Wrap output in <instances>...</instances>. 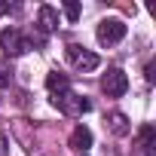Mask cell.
Returning a JSON list of instances; mask_svg holds the SVG:
<instances>
[{
    "label": "cell",
    "instance_id": "6da1fadb",
    "mask_svg": "<svg viewBox=\"0 0 156 156\" xmlns=\"http://www.w3.org/2000/svg\"><path fill=\"white\" fill-rule=\"evenodd\" d=\"M52 104L61 110V113H67V116H83V113H89L92 110V104H89V98H83V95H76V92H58V95H52Z\"/></svg>",
    "mask_w": 156,
    "mask_h": 156
},
{
    "label": "cell",
    "instance_id": "7a4b0ae2",
    "mask_svg": "<svg viewBox=\"0 0 156 156\" xmlns=\"http://www.w3.org/2000/svg\"><path fill=\"white\" fill-rule=\"evenodd\" d=\"M64 55H67L70 67H76V70H83V73H89V70H95V67L101 64V58H98L95 52H89L86 46H76V43H70V46L64 49Z\"/></svg>",
    "mask_w": 156,
    "mask_h": 156
},
{
    "label": "cell",
    "instance_id": "3957f363",
    "mask_svg": "<svg viewBox=\"0 0 156 156\" xmlns=\"http://www.w3.org/2000/svg\"><path fill=\"white\" fill-rule=\"evenodd\" d=\"M0 49H3L6 55H22V52L31 49V40L19 28H6V31H0Z\"/></svg>",
    "mask_w": 156,
    "mask_h": 156
},
{
    "label": "cell",
    "instance_id": "277c9868",
    "mask_svg": "<svg viewBox=\"0 0 156 156\" xmlns=\"http://www.w3.org/2000/svg\"><path fill=\"white\" fill-rule=\"evenodd\" d=\"M101 89L107 92V98H119V95H126V89H129V76H126L119 67H110V70L101 76Z\"/></svg>",
    "mask_w": 156,
    "mask_h": 156
},
{
    "label": "cell",
    "instance_id": "5b68a950",
    "mask_svg": "<svg viewBox=\"0 0 156 156\" xmlns=\"http://www.w3.org/2000/svg\"><path fill=\"white\" fill-rule=\"evenodd\" d=\"M122 37H126V25H122L119 19H104V22L98 25V43L113 46V43H119Z\"/></svg>",
    "mask_w": 156,
    "mask_h": 156
},
{
    "label": "cell",
    "instance_id": "8992f818",
    "mask_svg": "<svg viewBox=\"0 0 156 156\" xmlns=\"http://www.w3.org/2000/svg\"><path fill=\"white\" fill-rule=\"evenodd\" d=\"M37 25H40L43 34H52V31L58 28V12H55L52 6H40V9H37Z\"/></svg>",
    "mask_w": 156,
    "mask_h": 156
},
{
    "label": "cell",
    "instance_id": "52a82bcc",
    "mask_svg": "<svg viewBox=\"0 0 156 156\" xmlns=\"http://www.w3.org/2000/svg\"><path fill=\"white\" fill-rule=\"evenodd\" d=\"M70 147L80 150V153H86V150L92 147V132H89L86 126H76V129L70 132Z\"/></svg>",
    "mask_w": 156,
    "mask_h": 156
},
{
    "label": "cell",
    "instance_id": "ba28073f",
    "mask_svg": "<svg viewBox=\"0 0 156 156\" xmlns=\"http://www.w3.org/2000/svg\"><path fill=\"white\" fill-rule=\"evenodd\" d=\"M67 86H70V80H67L64 73H58V70H49V73H46V89H49L52 95L67 92Z\"/></svg>",
    "mask_w": 156,
    "mask_h": 156
},
{
    "label": "cell",
    "instance_id": "9c48e42d",
    "mask_svg": "<svg viewBox=\"0 0 156 156\" xmlns=\"http://www.w3.org/2000/svg\"><path fill=\"white\" fill-rule=\"evenodd\" d=\"M138 147L144 150V153H150L153 147H156V129L147 122V126H141V132H138Z\"/></svg>",
    "mask_w": 156,
    "mask_h": 156
},
{
    "label": "cell",
    "instance_id": "30bf717a",
    "mask_svg": "<svg viewBox=\"0 0 156 156\" xmlns=\"http://www.w3.org/2000/svg\"><path fill=\"white\" fill-rule=\"evenodd\" d=\"M107 129L113 132V135H129V119H126V113H110L107 116Z\"/></svg>",
    "mask_w": 156,
    "mask_h": 156
},
{
    "label": "cell",
    "instance_id": "8fae6325",
    "mask_svg": "<svg viewBox=\"0 0 156 156\" xmlns=\"http://www.w3.org/2000/svg\"><path fill=\"white\" fill-rule=\"evenodd\" d=\"M9 83H12V64L0 58V89H6Z\"/></svg>",
    "mask_w": 156,
    "mask_h": 156
},
{
    "label": "cell",
    "instance_id": "7c38bea8",
    "mask_svg": "<svg viewBox=\"0 0 156 156\" xmlns=\"http://www.w3.org/2000/svg\"><path fill=\"white\" fill-rule=\"evenodd\" d=\"M64 16L70 22H76V19H80V3H76V0H67V3H64Z\"/></svg>",
    "mask_w": 156,
    "mask_h": 156
},
{
    "label": "cell",
    "instance_id": "4fadbf2b",
    "mask_svg": "<svg viewBox=\"0 0 156 156\" xmlns=\"http://www.w3.org/2000/svg\"><path fill=\"white\" fill-rule=\"evenodd\" d=\"M0 156H9V141H6L3 132H0Z\"/></svg>",
    "mask_w": 156,
    "mask_h": 156
},
{
    "label": "cell",
    "instance_id": "5bb4252c",
    "mask_svg": "<svg viewBox=\"0 0 156 156\" xmlns=\"http://www.w3.org/2000/svg\"><path fill=\"white\" fill-rule=\"evenodd\" d=\"M147 80H150V83L156 80V61H150V64H147Z\"/></svg>",
    "mask_w": 156,
    "mask_h": 156
},
{
    "label": "cell",
    "instance_id": "9a60e30c",
    "mask_svg": "<svg viewBox=\"0 0 156 156\" xmlns=\"http://www.w3.org/2000/svg\"><path fill=\"white\" fill-rule=\"evenodd\" d=\"M9 12V3H6V0H0V16H6Z\"/></svg>",
    "mask_w": 156,
    "mask_h": 156
}]
</instances>
